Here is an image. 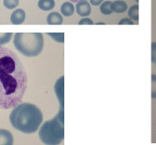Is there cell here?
Listing matches in <instances>:
<instances>
[{
    "label": "cell",
    "instance_id": "3",
    "mask_svg": "<svg viewBox=\"0 0 156 145\" xmlns=\"http://www.w3.org/2000/svg\"><path fill=\"white\" fill-rule=\"evenodd\" d=\"M42 143L48 145L60 144L65 139V113L64 107H60L58 113L49 121H45L39 130Z\"/></svg>",
    "mask_w": 156,
    "mask_h": 145
},
{
    "label": "cell",
    "instance_id": "19",
    "mask_svg": "<svg viewBox=\"0 0 156 145\" xmlns=\"http://www.w3.org/2000/svg\"><path fill=\"white\" fill-rule=\"evenodd\" d=\"M156 60V42L152 43V62L154 63Z\"/></svg>",
    "mask_w": 156,
    "mask_h": 145
},
{
    "label": "cell",
    "instance_id": "11",
    "mask_svg": "<svg viewBox=\"0 0 156 145\" xmlns=\"http://www.w3.org/2000/svg\"><path fill=\"white\" fill-rule=\"evenodd\" d=\"M61 13L66 17L72 16L74 13V6L72 2H66L61 6Z\"/></svg>",
    "mask_w": 156,
    "mask_h": 145
},
{
    "label": "cell",
    "instance_id": "26",
    "mask_svg": "<svg viewBox=\"0 0 156 145\" xmlns=\"http://www.w3.org/2000/svg\"><path fill=\"white\" fill-rule=\"evenodd\" d=\"M136 1H139V0H136Z\"/></svg>",
    "mask_w": 156,
    "mask_h": 145
},
{
    "label": "cell",
    "instance_id": "9",
    "mask_svg": "<svg viewBox=\"0 0 156 145\" xmlns=\"http://www.w3.org/2000/svg\"><path fill=\"white\" fill-rule=\"evenodd\" d=\"M127 4L122 0H116L111 4V9L115 13H123L127 10Z\"/></svg>",
    "mask_w": 156,
    "mask_h": 145
},
{
    "label": "cell",
    "instance_id": "4",
    "mask_svg": "<svg viewBox=\"0 0 156 145\" xmlns=\"http://www.w3.org/2000/svg\"><path fill=\"white\" fill-rule=\"evenodd\" d=\"M13 45L25 57H37L43 49V35L41 33H16L14 34Z\"/></svg>",
    "mask_w": 156,
    "mask_h": 145
},
{
    "label": "cell",
    "instance_id": "2",
    "mask_svg": "<svg viewBox=\"0 0 156 145\" xmlns=\"http://www.w3.org/2000/svg\"><path fill=\"white\" fill-rule=\"evenodd\" d=\"M9 120L12 126L23 134H34L40 128L43 121L41 111L30 103H21L13 107Z\"/></svg>",
    "mask_w": 156,
    "mask_h": 145
},
{
    "label": "cell",
    "instance_id": "25",
    "mask_svg": "<svg viewBox=\"0 0 156 145\" xmlns=\"http://www.w3.org/2000/svg\"><path fill=\"white\" fill-rule=\"evenodd\" d=\"M154 63H155V66H156V60H155V62H154Z\"/></svg>",
    "mask_w": 156,
    "mask_h": 145
},
{
    "label": "cell",
    "instance_id": "21",
    "mask_svg": "<svg viewBox=\"0 0 156 145\" xmlns=\"http://www.w3.org/2000/svg\"><path fill=\"white\" fill-rule=\"evenodd\" d=\"M94 24V22L91 20L90 19H88V18H84L82 19L81 20H80V22H79V25H93Z\"/></svg>",
    "mask_w": 156,
    "mask_h": 145
},
{
    "label": "cell",
    "instance_id": "17",
    "mask_svg": "<svg viewBox=\"0 0 156 145\" xmlns=\"http://www.w3.org/2000/svg\"><path fill=\"white\" fill-rule=\"evenodd\" d=\"M4 5L9 10L16 8L19 5V0H4Z\"/></svg>",
    "mask_w": 156,
    "mask_h": 145
},
{
    "label": "cell",
    "instance_id": "10",
    "mask_svg": "<svg viewBox=\"0 0 156 145\" xmlns=\"http://www.w3.org/2000/svg\"><path fill=\"white\" fill-rule=\"evenodd\" d=\"M63 21V16L57 12H50L47 17V23L49 25H61Z\"/></svg>",
    "mask_w": 156,
    "mask_h": 145
},
{
    "label": "cell",
    "instance_id": "23",
    "mask_svg": "<svg viewBox=\"0 0 156 145\" xmlns=\"http://www.w3.org/2000/svg\"><path fill=\"white\" fill-rule=\"evenodd\" d=\"M80 1H83V0H70V2H72V3H79Z\"/></svg>",
    "mask_w": 156,
    "mask_h": 145
},
{
    "label": "cell",
    "instance_id": "7",
    "mask_svg": "<svg viewBox=\"0 0 156 145\" xmlns=\"http://www.w3.org/2000/svg\"><path fill=\"white\" fill-rule=\"evenodd\" d=\"M26 12L22 9H16L11 15V22L13 25H20L25 21Z\"/></svg>",
    "mask_w": 156,
    "mask_h": 145
},
{
    "label": "cell",
    "instance_id": "5",
    "mask_svg": "<svg viewBox=\"0 0 156 145\" xmlns=\"http://www.w3.org/2000/svg\"><path fill=\"white\" fill-rule=\"evenodd\" d=\"M55 92L58 98L60 107H64L65 104V77L59 78L55 84Z\"/></svg>",
    "mask_w": 156,
    "mask_h": 145
},
{
    "label": "cell",
    "instance_id": "20",
    "mask_svg": "<svg viewBox=\"0 0 156 145\" xmlns=\"http://www.w3.org/2000/svg\"><path fill=\"white\" fill-rule=\"evenodd\" d=\"M119 25H133V21H132L131 19L129 18H124L123 19H121L119 22H118Z\"/></svg>",
    "mask_w": 156,
    "mask_h": 145
},
{
    "label": "cell",
    "instance_id": "22",
    "mask_svg": "<svg viewBox=\"0 0 156 145\" xmlns=\"http://www.w3.org/2000/svg\"><path fill=\"white\" fill-rule=\"evenodd\" d=\"M103 2V0H90V4L94 5V6H97L101 5V3Z\"/></svg>",
    "mask_w": 156,
    "mask_h": 145
},
{
    "label": "cell",
    "instance_id": "13",
    "mask_svg": "<svg viewBox=\"0 0 156 145\" xmlns=\"http://www.w3.org/2000/svg\"><path fill=\"white\" fill-rule=\"evenodd\" d=\"M111 4H112L111 1H105V2H103L101 5V6H100L101 12L102 14H104V15H110L113 12V11L111 9Z\"/></svg>",
    "mask_w": 156,
    "mask_h": 145
},
{
    "label": "cell",
    "instance_id": "6",
    "mask_svg": "<svg viewBox=\"0 0 156 145\" xmlns=\"http://www.w3.org/2000/svg\"><path fill=\"white\" fill-rule=\"evenodd\" d=\"M76 12L81 17H87L91 13L90 4L87 0H83L77 3L76 5Z\"/></svg>",
    "mask_w": 156,
    "mask_h": 145
},
{
    "label": "cell",
    "instance_id": "24",
    "mask_svg": "<svg viewBox=\"0 0 156 145\" xmlns=\"http://www.w3.org/2000/svg\"><path fill=\"white\" fill-rule=\"evenodd\" d=\"M97 25H104V23H102V22H99V23H97Z\"/></svg>",
    "mask_w": 156,
    "mask_h": 145
},
{
    "label": "cell",
    "instance_id": "15",
    "mask_svg": "<svg viewBox=\"0 0 156 145\" xmlns=\"http://www.w3.org/2000/svg\"><path fill=\"white\" fill-rule=\"evenodd\" d=\"M48 35L57 42H65V33H48Z\"/></svg>",
    "mask_w": 156,
    "mask_h": 145
},
{
    "label": "cell",
    "instance_id": "8",
    "mask_svg": "<svg viewBox=\"0 0 156 145\" xmlns=\"http://www.w3.org/2000/svg\"><path fill=\"white\" fill-rule=\"evenodd\" d=\"M13 136L6 129H0V145H12Z\"/></svg>",
    "mask_w": 156,
    "mask_h": 145
},
{
    "label": "cell",
    "instance_id": "14",
    "mask_svg": "<svg viewBox=\"0 0 156 145\" xmlns=\"http://www.w3.org/2000/svg\"><path fill=\"white\" fill-rule=\"evenodd\" d=\"M139 5H134L128 11V15L134 21H139Z\"/></svg>",
    "mask_w": 156,
    "mask_h": 145
},
{
    "label": "cell",
    "instance_id": "12",
    "mask_svg": "<svg viewBox=\"0 0 156 145\" xmlns=\"http://www.w3.org/2000/svg\"><path fill=\"white\" fill-rule=\"evenodd\" d=\"M38 7L42 11H50L55 7V0H39Z\"/></svg>",
    "mask_w": 156,
    "mask_h": 145
},
{
    "label": "cell",
    "instance_id": "16",
    "mask_svg": "<svg viewBox=\"0 0 156 145\" xmlns=\"http://www.w3.org/2000/svg\"><path fill=\"white\" fill-rule=\"evenodd\" d=\"M12 35H13L12 33H0V46L7 44L12 39Z\"/></svg>",
    "mask_w": 156,
    "mask_h": 145
},
{
    "label": "cell",
    "instance_id": "1",
    "mask_svg": "<svg viewBox=\"0 0 156 145\" xmlns=\"http://www.w3.org/2000/svg\"><path fill=\"white\" fill-rule=\"evenodd\" d=\"M27 84L20 58L9 48L0 46V109L15 107L23 98Z\"/></svg>",
    "mask_w": 156,
    "mask_h": 145
},
{
    "label": "cell",
    "instance_id": "18",
    "mask_svg": "<svg viewBox=\"0 0 156 145\" xmlns=\"http://www.w3.org/2000/svg\"><path fill=\"white\" fill-rule=\"evenodd\" d=\"M152 98H156V75H152Z\"/></svg>",
    "mask_w": 156,
    "mask_h": 145
}]
</instances>
